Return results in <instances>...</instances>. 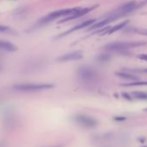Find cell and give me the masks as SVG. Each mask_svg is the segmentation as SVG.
Returning a JSON list of instances; mask_svg holds the SVG:
<instances>
[{
	"mask_svg": "<svg viewBox=\"0 0 147 147\" xmlns=\"http://www.w3.org/2000/svg\"><path fill=\"white\" fill-rule=\"evenodd\" d=\"M146 44L144 42H112L109 44H107L105 46V49L110 51H123L126 50L128 49L139 47L142 45Z\"/></svg>",
	"mask_w": 147,
	"mask_h": 147,
	"instance_id": "obj_1",
	"label": "cell"
},
{
	"mask_svg": "<svg viewBox=\"0 0 147 147\" xmlns=\"http://www.w3.org/2000/svg\"><path fill=\"white\" fill-rule=\"evenodd\" d=\"M78 8H71V9H62V10H58V11H53L49 14H48L46 17H44L42 20H40L38 22V24L39 25H43V24H49L50 22H52L53 20L56 19V18H61V17H67L69 16L70 14H72L73 12H75Z\"/></svg>",
	"mask_w": 147,
	"mask_h": 147,
	"instance_id": "obj_2",
	"label": "cell"
},
{
	"mask_svg": "<svg viewBox=\"0 0 147 147\" xmlns=\"http://www.w3.org/2000/svg\"><path fill=\"white\" fill-rule=\"evenodd\" d=\"M54 88L53 84L49 83H39V84H18L13 86V88L18 91L23 92H36V91H42L47 90Z\"/></svg>",
	"mask_w": 147,
	"mask_h": 147,
	"instance_id": "obj_3",
	"label": "cell"
},
{
	"mask_svg": "<svg viewBox=\"0 0 147 147\" xmlns=\"http://www.w3.org/2000/svg\"><path fill=\"white\" fill-rule=\"evenodd\" d=\"M77 75L80 79L87 82L93 81L97 77V73L95 72V70L87 66L79 67L77 70Z\"/></svg>",
	"mask_w": 147,
	"mask_h": 147,
	"instance_id": "obj_4",
	"label": "cell"
},
{
	"mask_svg": "<svg viewBox=\"0 0 147 147\" xmlns=\"http://www.w3.org/2000/svg\"><path fill=\"white\" fill-rule=\"evenodd\" d=\"M96 7H98V5H94V6H91V7H86V8H82V9L78 8L75 12H73L69 16L63 18L60 23H65V22L69 21V20H73V19H76V18H82V17L85 16L86 14L89 13L90 11H92L93 10H94Z\"/></svg>",
	"mask_w": 147,
	"mask_h": 147,
	"instance_id": "obj_5",
	"label": "cell"
},
{
	"mask_svg": "<svg viewBox=\"0 0 147 147\" xmlns=\"http://www.w3.org/2000/svg\"><path fill=\"white\" fill-rule=\"evenodd\" d=\"M74 120H75L76 123L82 125V126L88 127V128L94 127L97 124L95 119H94L91 117L86 116V115H77V116H76L75 118H74Z\"/></svg>",
	"mask_w": 147,
	"mask_h": 147,
	"instance_id": "obj_6",
	"label": "cell"
},
{
	"mask_svg": "<svg viewBox=\"0 0 147 147\" xmlns=\"http://www.w3.org/2000/svg\"><path fill=\"white\" fill-rule=\"evenodd\" d=\"M95 22H96V20H94V19H90V20H87V21H85V22H82V23L79 24L78 25H76V26H75V27H73L72 29H70V30H67V31L61 33V34L59 35L56 38H61V37L66 36H67V35L70 34V33H73V32H75V31H76V30H80L84 29V28H87V27L92 25L93 24H94Z\"/></svg>",
	"mask_w": 147,
	"mask_h": 147,
	"instance_id": "obj_7",
	"label": "cell"
},
{
	"mask_svg": "<svg viewBox=\"0 0 147 147\" xmlns=\"http://www.w3.org/2000/svg\"><path fill=\"white\" fill-rule=\"evenodd\" d=\"M82 53L81 51H74L67 54H65L63 55H61L57 58L58 61H76L82 58Z\"/></svg>",
	"mask_w": 147,
	"mask_h": 147,
	"instance_id": "obj_8",
	"label": "cell"
},
{
	"mask_svg": "<svg viewBox=\"0 0 147 147\" xmlns=\"http://www.w3.org/2000/svg\"><path fill=\"white\" fill-rule=\"evenodd\" d=\"M0 49L8 52H15L18 49V47L8 41L0 40Z\"/></svg>",
	"mask_w": 147,
	"mask_h": 147,
	"instance_id": "obj_9",
	"label": "cell"
},
{
	"mask_svg": "<svg viewBox=\"0 0 147 147\" xmlns=\"http://www.w3.org/2000/svg\"><path fill=\"white\" fill-rule=\"evenodd\" d=\"M128 22H129V21L126 20V21H124V22H122V23L117 24L116 26H114V27H113V28H110V27H109L108 30H107V31L105 32V34H113V33H114V32H116V31H118V30L123 29V28L128 24Z\"/></svg>",
	"mask_w": 147,
	"mask_h": 147,
	"instance_id": "obj_10",
	"label": "cell"
},
{
	"mask_svg": "<svg viewBox=\"0 0 147 147\" xmlns=\"http://www.w3.org/2000/svg\"><path fill=\"white\" fill-rule=\"evenodd\" d=\"M116 76H118L121 78L126 79V80H131V81H137L138 80L137 76L130 75V74H127V73H124V72H117Z\"/></svg>",
	"mask_w": 147,
	"mask_h": 147,
	"instance_id": "obj_11",
	"label": "cell"
},
{
	"mask_svg": "<svg viewBox=\"0 0 147 147\" xmlns=\"http://www.w3.org/2000/svg\"><path fill=\"white\" fill-rule=\"evenodd\" d=\"M131 95L138 100H147V94L143 92H133Z\"/></svg>",
	"mask_w": 147,
	"mask_h": 147,
	"instance_id": "obj_12",
	"label": "cell"
},
{
	"mask_svg": "<svg viewBox=\"0 0 147 147\" xmlns=\"http://www.w3.org/2000/svg\"><path fill=\"white\" fill-rule=\"evenodd\" d=\"M125 87H134V86H147V82H135L131 83L124 84Z\"/></svg>",
	"mask_w": 147,
	"mask_h": 147,
	"instance_id": "obj_13",
	"label": "cell"
},
{
	"mask_svg": "<svg viewBox=\"0 0 147 147\" xmlns=\"http://www.w3.org/2000/svg\"><path fill=\"white\" fill-rule=\"evenodd\" d=\"M0 33H12V30L5 25H0Z\"/></svg>",
	"mask_w": 147,
	"mask_h": 147,
	"instance_id": "obj_14",
	"label": "cell"
},
{
	"mask_svg": "<svg viewBox=\"0 0 147 147\" xmlns=\"http://www.w3.org/2000/svg\"><path fill=\"white\" fill-rule=\"evenodd\" d=\"M135 31H136L137 33H138V34L147 36V29H138V30H136Z\"/></svg>",
	"mask_w": 147,
	"mask_h": 147,
	"instance_id": "obj_15",
	"label": "cell"
},
{
	"mask_svg": "<svg viewBox=\"0 0 147 147\" xmlns=\"http://www.w3.org/2000/svg\"><path fill=\"white\" fill-rule=\"evenodd\" d=\"M122 96H123L125 99L128 100H132V98L131 97V95L128 94H126V93H123V94H122Z\"/></svg>",
	"mask_w": 147,
	"mask_h": 147,
	"instance_id": "obj_16",
	"label": "cell"
},
{
	"mask_svg": "<svg viewBox=\"0 0 147 147\" xmlns=\"http://www.w3.org/2000/svg\"><path fill=\"white\" fill-rule=\"evenodd\" d=\"M138 57L139 59H141V60L147 61V55H138Z\"/></svg>",
	"mask_w": 147,
	"mask_h": 147,
	"instance_id": "obj_17",
	"label": "cell"
},
{
	"mask_svg": "<svg viewBox=\"0 0 147 147\" xmlns=\"http://www.w3.org/2000/svg\"><path fill=\"white\" fill-rule=\"evenodd\" d=\"M114 119L117 121H124V120H125V117H116V118H114Z\"/></svg>",
	"mask_w": 147,
	"mask_h": 147,
	"instance_id": "obj_18",
	"label": "cell"
},
{
	"mask_svg": "<svg viewBox=\"0 0 147 147\" xmlns=\"http://www.w3.org/2000/svg\"><path fill=\"white\" fill-rule=\"evenodd\" d=\"M143 72H144V73H147V69H144V70H143Z\"/></svg>",
	"mask_w": 147,
	"mask_h": 147,
	"instance_id": "obj_19",
	"label": "cell"
},
{
	"mask_svg": "<svg viewBox=\"0 0 147 147\" xmlns=\"http://www.w3.org/2000/svg\"><path fill=\"white\" fill-rule=\"evenodd\" d=\"M144 111H147V109H144Z\"/></svg>",
	"mask_w": 147,
	"mask_h": 147,
	"instance_id": "obj_20",
	"label": "cell"
},
{
	"mask_svg": "<svg viewBox=\"0 0 147 147\" xmlns=\"http://www.w3.org/2000/svg\"><path fill=\"white\" fill-rule=\"evenodd\" d=\"M0 70H1V67H0Z\"/></svg>",
	"mask_w": 147,
	"mask_h": 147,
	"instance_id": "obj_21",
	"label": "cell"
}]
</instances>
